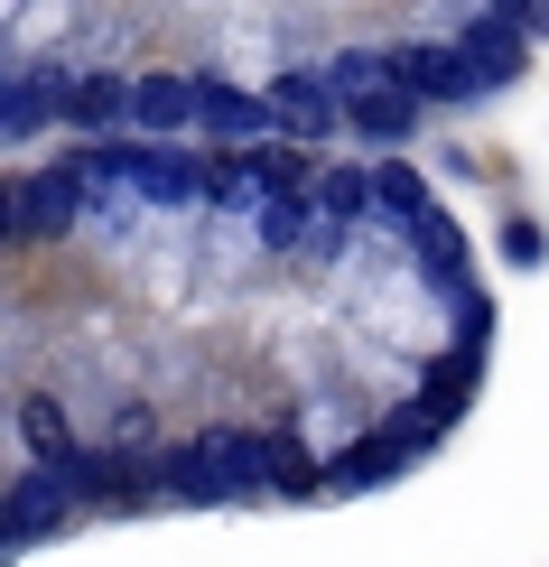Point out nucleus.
I'll return each instance as SVG.
<instances>
[{"instance_id":"f257e3e1","label":"nucleus","mask_w":549,"mask_h":567,"mask_svg":"<svg viewBox=\"0 0 549 567\" xmlns=\"http://www.w3.org/2000/svg\"><path fill=\"white\" fill-rule=\"evenodd\" d=\"M392 84H410L419 103H438V112H475L485 103V65L466 56L457 38H410V47H392Z\"/></svg>"},{"instance_id":"f03ea898","label":"nucleus","mask_w":549,"mask_h":567,"mask_svg":"<svg viewBox=\"0 0 549 567\" xmlns=\"http://www.w3.org/2000/svg\"><path fill=\"white\" fill-rule=\"evenodd\" d=\"M75 215H84V177L65 168V158H57V168H29V177L10 186V243H19V251L57 243Z\"/></svg>"},{"instance_id":"7ed1b4c3","label":"nucleus","mask_w":549,"mask_h":567,"mask_svg":"<svg viewBox=\"0 0 549 567\" xmlns=\"http://www.w3.org/2000/svg\"><path fill=\"white\" fill-rule=\"evenodd\" d=\"M271 112H279V131H289V140H307V150H326L336 131H354L345 84H336V75H307V65L271 75Z\"/></svg>"},{"instance_id":"20e7f679","label":"nucleus","mask_w":549,"mask_h":567,"mask_svg":"<svg viewBox=\"0 0 549 567\" xmlns=\"http://www.w3.org/2000/svg\"><path fill=\"white\" fill-rule=\"evenodd\" d=\"M65 484H75V503H103V512H140L159 493V456H131L122 437L103 446V456H57Z\"/></svg>"},{"instance_id":"39448f33","label":"nucleus","mask_w":549,"mask_h":567,"mask_svg":"<svg viewBox=\"0 0 549 567\" xmlns=\"http://www.w3.org/2000/svg\"><path fill=\"white\" fill-rule=\"evenodd\" d=\"M65 503H75V484H65V465H57V456H38L29 475H10V558H19V549H38V539L65 522Z\"/></svg>"},{"instance_id":"423d86ee","label":"nucleus","mask_w":549,"mask_h":567,"mask_svg":"<svg viewBox=\"0 0 549 567\" xmlns=\"http://www.w3.org/2000/svg\"><path fill=\"white\" fill-rule=\"evenodd\" d=\"M419 465V446L400 437V429H373V437H354L326 456V493H373V484H392V475H410Z\"/></svg>"},{"instance_id":"0eeeda50","label":"nucleus","mask_w":549,"mask_h":567,"mask_svg":"<svg viewBox=\"0 0 549 567\" xmlns=\"http://www.w3.org/2000/svg\"><path fill=\"white\" fill-rule=\"evenodd\" d=\"M205 168H214V158H186V150H169V140H150V131H140V150H131V186L150 205H196L214 186Z\"/></svg>"},{"instance_id":"6e6552de","label":"nucleus","mask_w":549,"mask_h":567,"mask_svg":"<svg viewBox=\"0 0 549 567\" xmlns=\"http://www.w3.org/2000/svg\"><path fill=\"white\" fill-rule=\"evenodd\" d=\"M196 131H214L224 150H252V140H271V131H279V112H271V93H243V84H214V75H205V112H196Z\"/></svg>"},{"instance_id":"1a4fd4ad","label":"nucleus","mask_w":549,"mask_h":567,"mask_svg":"<svg viewBox=\"0 0 549 567\" xmlns=\"http://www.w3.org/2000/svg\"><path fill=\"white\" fill-rule=\"evenodd\" d=\"M159 493H169V503H233L243 484L224 475V456H214L205 429H196L186 446H169V456H159Z\"/></svg>"},{"instance_id":"9d476101","label":"nucleus","mask_w":549,"mask_h":567,"mask_svg":"<svg viewBox=\"0 0 549 567\" xmlns=\"http://www.w3.org/2000/svg\"><path fill=\"white\" fill-rule=\"evenodd\" d=\"M196 112H205V75H140V93H131V131H150V140L186 131Z\"/></svg>"},{"instance_id":"9b49d317","label":"nucleus","mask_w":549,"mask_h":567,"mask_svg":"<svg viewBox=\"0 0 549 567\" xmlns=\"http://www.w3.org/2000/svg\"><path fill=\"white\" fill-rule=\"evenodd\" d=\"M65 93H75V75H65V65H19V75H10V112H0V131L29 140L47 112H65Z\"/></svg>"},{"instance_id":"f8f14e48","label":"nucleus","mask_w":549,"mask_h":567,"mask_svg":"<svg viewBox=\"0 0 549 567\" xmlns=\"http://www.w3.org/2000/svg\"><path fill=\"white\" fill-rule=\"evenodd\" d=\"M475 382H485V344H447L438 353V363H428V382H419V400H428V410H438V419H457L466 410V400H475Z\"/></svg>"},{"instance_id":"ddd939ff","label":"nucleus","mask_w":549,"mask_h":567,"mask_svg":"<svg viewBox=\"0 0 549 567\" xmlns=\"http://www.w3.org/2000/svg\"><path fill=\"white\" fill-rule=\"evenodd\" d=\"M131 93H140L131 75H75V93H65V122H75L84 140H93V131H122V122H131Z\"/></svg>"},{"instance_id":"4468645a","label":"nucleus","mask_w":549,"mask_h":567,"mask_svg":"<svg viewBox=\"0 0 549 567\" xmlns=\"http://www.w3.org/2000/svg\"><path fill=\"white\" fill-rule=\"evenodd\" d=\"M410 131H419V93L410 84H382V93L354 103V140H373V150H400Z\"/></svg>"},{"instance_id":"2eb2a0df","label":"nucleus","mask_w":549,"mask_h":567,"mask_svg":"<svg viewBox=\"0 0 549 567\" xmlns=\"http://www.w3.org/2000/svg\"><path fill=\"white\" fill-rule=\"evenodd\" d=\"M400 233H410V251H419V261H428V279H438V289H457V279H466V233L447 224L438 205H428L419 224H400Z\"/></svg>"},{"instance_id":"dca6fc26","label":"nucleus","mask_w":549,"mask_h":567,"mask_svg":"<svg viewBox=\"0 0 549 567\" xmlns=\"http://www.w3.org/2000/svg\"><path fill=\"white\" fill-rule=\"evenodd\" d=\"M457 47H466L475 65H485V84H512V75H521V29H512V19H494V10L475 19V29H466Z\"/></svg>"},{"instance_id":"f3484780","label":"nucleus","mask_w":549,"mask_h":567,"mask_svg":"<svg viewBox=\"0 0 549 567\" xmlns=\"http://www.w3.org/2000/svg\"><path fill=\"white\" fill-rule=\"evenodd\" d=\"M131 150H140V140H122V131H93V140H84V150H75V158H65V168H75V177H84V196H112V186H122V177H131Z\"/></svg>"},{"instance_id":"a211bd4d","label":"nucleus","mask_w":549,"mask_h":567,"mask_svg":"<svg viewBox=\"0 0 549 567\" xmlns=\"http://www.w3.org/2000/svg\"><path fill=\"white\" fill-rule=\"evenodd\" d=\"M373 215H382V224H419V215H428V186H419V168L382 158V168H373Z\"/></svg>"},{"instance_id":"6ab92c4d","label":"nucleus","mask_w":549,"mask_h":567,"mask_svg":"<svg viewBox=\"0 0 549 567\" xmlns=\"http://www.w3.org/2000/svg\"><path fill=\"white\" fill-rule=\"evenodd\" d=\"M307 215H317V196H261L252 205L261 251H307Z\"/></svg>"},{"instance_id":"aec40b11","label":"nucleus","mask_w":549,"mask_h":567,"mask_svg":"<svg viewBox=\"0 0 549 567\" xmlns=\"http://www.w3.org/2000/svg\"><path fill=\"white\" fill-rule=\"evenodd\" d=\"M317 215H326V224L373 215V168H317Z\"/></svg>"},{"instance_id":"412c9836","label":"nucleus","mask_w":549,"mask_h":567,"mask_svg":"<svg viewBox=\"0 0 549 567\" xmlns=\"http://www.w3.org/2000/svg\"><path fill=\"white\" fill-rule=\"evenodd\" d=\"M19 437H29L38 456H75V446H65V410H57L47 391H29V400H19Z\"/></svg>"},{"instance_id":"4be33fe9","label":"nucleus","mask_w":549,"mask_h":567,"mask_svg":"<svg viewBox=\"0 0 549 567\" xmlns=\"http://www.w3.org/2000/svg\"><path fill=\"white\" fill-rule=\"evenodd\" d=\"M326 75L345 84V103H364V93H382V84H392V56H364V47H345V56L326 65Z\"/></svg>"},{"instance_id":"5701e85b","label":"nucleus","mask_w":549,"mask_h":567,"mask_svg":"<svg viewBox=\"0 0 549 567\" xmlns=\"http://www.w3.org/2000/svg\"><path fill=\"white\" fill-rule=\"evenodd\" d=\"M271 493H326V465L307 456L289 429H279V475H271Z\"/></svg>"},{"instance_id":"b1692460","label":"nucleus","mask_w":549,"mask_h":567,"mask_svg":"<svg viewBox=\"0 0 549 567\" xmlns=\"http://www.w3.org/2000/svg\"><path fill=\"white\" fill-rule=\"evenodd\" d=\"M447 298H457V336H466V344H485V336H494V298L475 289V279H457Z\"/></svg>"},{"instance_id":"393cba45","label":"nucleus","mask_w":549,"mask_h":567,"mask_svg":"<svg viewBox=\"0 0 549 567\" xmlns=\"http://www.w3.org/2000/svg\"><path fill=\"white\" fill-rule=\"evenodd\" d=\"M504 261H512V270H540V261H549V233H540L531 215H512V224H504Z\"/></svg>"},{"instance_id":"a878e982","label":"nucleus","mask_w":549,"mask_h":567,"mask_svg":"<svg viewBox=\"0 0 549 567\" xmlns=\"http://www.w3.org/2000/svg\"><path fill=\"white\" fill-rule=\"evenodd\" d=\"M494 19H512V29H540L549 38V0H485Z\"/></svg>"},{"instance_id":"bb28decb","label":"nucleus","mask_w":549,"mask_h":567,"mask_svg":"<svg viewBox=\"0 0 549 567\" xmlns=\"http://www.w3.org/2000/svg\"><path fill=\"white\" fill-rule=\"evenodd\" d=\"M112 437L140 446V437H150V410H140V400H122V410H112Z\"/></svg>"}]
</instances>
